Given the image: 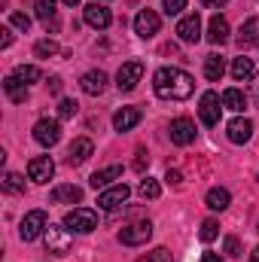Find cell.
Listing matches in <instances>:
<instances>
[{"label": "cell", "instance_id": "6da1fadb", "mask_svg": "<svg viewBox=\"0 0 259 262\" xmlns=\"http://www.w3.org/2000/svg\"><path fill=\"white\" fill-rule=\"evenodd\" d=\"M153 92L162 101H186L195 92V79L180 67H159L153 76Z\"/></svg>", "mask_w": 259, "mask_h": 262}, {"label": "cell", "instance_id": "7a4b0ae2", "mask_svg": "<svg viewBox=\"0 0 259 262\" xmlns=\"http://www.w3.org/2000/svg\"><path fill=\"white\" fill-rule=\"evenodd\" d=\"M43 241H46V250L49 253H55V256H64L70 253V244H73V235H70V229L67 226H46V232H43Z\"/></svg>", "mask_w": 259, "mask_h": 262}, {"label": "cell", "instance_id": "3957f363", "mask_svg": "<svg viewBox=\"0 0 259 262\" xmlns=\"http://www.w3.org/2000/svg\"><path fill=\"white\" fill-rule=\"evenodd\" d=\"M64 226L70 232H79V235H89L98 229V213L89 210V207H73L64 213Z\"/></svg>", "mask_w": 259, "mask_h": 262}, {"label": "cell", "instance_id": "277c9868", "mask_svg": "<svg viewBox=\"0 0 259 262\" xmlns=\"http://www.w3.org/2000/svg\"><path fill=\"white\" fill-rule=\"evenodd\" d=\"M149 238H153V223H149V220L128 223V226L119 229V241H122L125 247H140V244H146Z\"/></svg>", "mask_w": 259, "mask_h": 262}, {"label": "cell", "instance_id": "5b68a950", "mask_svg": "<svg viewBox=\"0 0 259 262\" xmlns=\"http://www.w3.org/2000/svg\"><path fill=\"white\" fill-rule=\"evenodd\" d=\"M46 226H49L46 213H43V210H31V213H25V220H21V226H18V238H21V241H37V238L46 232Z\"/></svg>", "mask_w": 259, "mask_h": 262}, {"label": "cell", "instance_id": "8992f818", "mask_svg": "<svg viewBox=\"0 0 259 262\" xmlns=\"http://www.w3.org/2000/svg\"><path fill=\"white\" fill-rule=\"evenodd\" d=\"M159 28H162L159 12H153V9H140V12L134 15V34H137L140 40H153V37L159 34Z\"/></svg>", "mask_w": 259, "mask_h": 262}, {"label": "cell", "instance_id": "52a82bcc", "mask_svg": "<svg viewBox=\"0 0 259 262\" xmlns=\"http://www.w3.org/2000/svg\"><path fill=\"white\" fill-rule=\"evenodd\" d=\"M143 79V61H125L116 73V89L119 92H131L137 89V82Z\"/></svg>", "mask_w": 259, "mask_h": 262}, {"label": "cell", "instance_id": "ba28073f", "mask_svg": "<svg viewBox=\"0 0 259 262\" xmlns=\"http://www.w3.org/2000/svg\"><path fill=\"white\" fill-rule=\"evenodd\" d=\"M220 95L217 92H204L201 95V104H198V116H201V122L207 125V128H213L217 122H220Z\"/></svg>", "mask_w": 259, "mask_h": 262}, {"label": "cell", "instance_id": "9c48e42d", "mask_svg": "<svg viewBox=\"0 0 259 262\" xmlns=\"http://www.w3.org/2000/svg\"><path fill=\"white\" fill-rule=\"evenodd\" d=\"M52 174H55L52 156H37V159L28 162V180H34V183H49Z\"/></svg>", "mask_w": 259, "mask_h": 262}, {"label": "cell", "instance_id": "30bf717a", "mask_svg": "<svg viewBox=\"0 0 259 262\" xmlns=\"http://www.w3.org/2000/svg\"><path fill=\"white\" fill-rule=\"evenodd\" d=\"M82 18H85V25L89 28H95V31H104V28H110V21H113V12L104 6V3H89L85 6V12H82Z\"/></svg>", "mask_w": 259, "mask_h": 262}, {"label": "cell", "instance_id": "8fae6325", "mask_svg": "<svg viewBox=\"0 0 259 262\" xmlns=\"http://www.w3.org/2000/svg\"><path fill=\"white\" fill-rule=\"evenodd\" d=\"M131 189L125 183H116V186H110V189H101V195H98V207H104V210H116V207H122L125 201H128Z\"/></svg>", "mask_w": 259, "mask_h": 262}, {"label": "cell", "instance_id": "7c38bea8", "mask_svg": "<svg viewBox=\"0 0 259 262\" xmlns=\"http://www.w3.org/2000/svg\"><path fill=\"white\" fill-rule=\"evenodd\" d=\"M34 140H37L40 146H55V143L61 140V125H58L55 119H40V122L34 125Z\"/></svg>", "mask_w": 259, "mask_h": 262}, {"label": "cell", "instance_id": "4fadbf2b", "mask_svg": "<svg viewBox=\"0 0 259 262\" xmlns=\"http://www.w3.org/2000/svg\"><path fill=\"white\" fill-rule=\"evenodd\" d=\"M168 131H171V140H174L177 146H189V143L195 140V122L186 119V116H177Z\"/></svg>", "mask_w": 259, "mask_h": 262}, {"label": "cell", "instance_id": "5bb4252c", "mask_svg": "<svg viewBox=\"0 0 259 262\" xmlns=\"http://www.w3.org/2000/svg\"><path fill=\"white\" fill-rule=\"evenodd\" d=\"M177 37L183 43H198L201 40V18H198V12H189V15H183L177 21Z\"/></svg>", "mask_w": 259, "mask_h": 262}, {"label": "cell", "instance_id": "9a60e30c", "mask_svg": "<svg viewBox=\"0 0 259 262\" xmlns=\"http://www.w3.org/2000/svg\"><path fill=\"white\" fill-rule=\"evenodd\" d=\"M95 152V143L89 140V137H76L73 143H70V149H67V165H85L89 162V156Z\"/></svg>", "mask_w": 259, "mask_h": 262}, {"label": "cell", "instance_id": "2e32d148", "mask_svg": "<svg viewBox=\"0 0 259 262\" xmlns=\"http://www.w3.org/2000/svg\"><path fill=\"white\" fill-rule=\"evenodd\" d=\"M79 89H82L85 95H92V98L104 95V89H107V73H104V70H89V73H82Z\"/></svg>", "mask_w": 259, "mask_h": 262}, {"label": "cell", "instance_id": "e0dca14e", "mask_svg": "<svg viewBox=\"0 0 259 262\" xmlns=\"http://www.w3.org/2000/svg\"><path fill=\"white\" fill-rule=\"evenodd\" d=\"M119 177H122V165H107V168L95 171L89 183H92V189H110L113 180H119Z\"/></svg>", "mask_w": 259, "mask_h": 262}, {"label": "cell", "instance_id": "ac0fdd59", "mask_svg": "<svg viewBox=\"0 0 259 262\" xmlns=\"http://www.w3.org/2000/svg\"><path fill=\"white\" fill-rule=\"evenodd\" d=\"M226 134H229V140H232V143H247V140L253 137V122H250V119H244V116H238V119H232V122H229Z\"/></svg>", "mask_w": 259, "mask_h": 262}, {"label": "cell", "instance_id": "d6986e66", "mask_svg": "<svg viewBox=\"0 0 259 262\" xmlns=\"http://www.w3.org/2000/svg\"><path fill=\"white\" fill-rule=\"evenodd\" d=\"M207 40L213 43V46H223L226 40H229V21L217 12V15H210V21H207Z\"/></svg>", "mask_w": 259, "mask_h": 262}, {"label": "cell", "instance_id": "ffe728a7", "mask_svg": "<svg viewBox=\"0 0 259 262\" xmlns=\"http://www.w3.org/2000/svg\"><path fill=\"white\" fill-rule=\"evenodd\" d=\"M49 201H52V204H76V201H82V189L73 186V183L55 186V189L49 192Z\"/></svg>", "mask_w": 259, "mask_h": 262}, {"label": "cell", "instance_id": "44dd1931", "mask_svg": "<svg viewBox=\"0 0 259 262\" xmlns=\"http://www.w3.org/2000/svg\"><path fill=\"white\" fill-rule=\"evenodd\" d=\"M140 119H143V113H140L137 107H122V110H116V116H113V128L116 131H131Z\"/></svg>", "mask_w": 259, "mask_h": 262}, {"label": "cell", "instance_id": "7402d4cb", "mask_svg": "<svg viewBox=\"0 0 259 262\" xmlns=\"http://www.w3.org/2000/svg\"><path fill=\"white\" fill-rule=\"evenodd\" d=\"M238 43H241V49L259 46V15L247 18V21L241 25V31H238Z\"/></svg>", "mask_w": 259, "mask_h": 262}, {"label": "cell", "instance_id": "603a6c76", "mask_svg": "<svg viewBox=\"0 0 259 262\" xmlns=\"http://www.w3.org/2000/svg\"><path fill=\"white\" fill-rule=\"evenodd\" d=\"M3 92H6V98H9L12 104H25V101H28V85H25L21 79H15L12 73L3 79Z\"/></svg>", "mask_w": 259, "mask_h": 262}, {"label": "cell", "instance_id": "cb8c5ba5", "mask_svg": "<svg viewBox=\"0 0 259 262\" xmlns=\"http://www.w3.org/2000/svg\"><path fill=\"white\" fill-rule=\"evenodd\" d=\"M223 107L232 110V113H244L247 110V95L241 89H226L223 92Z\"/></svg>", "mask_w": 259, "mask_h": 262}, {"label": "cell", "instance_id": "d4e9b609", "mask_svg": "<svg viewBox=\"0 0 259 262\" xmlns=\"http://www.w3.org/2000/svg\"><path fill=\"white\" fill-rule=\"evenodd\" d=\"M204 204H207L210 210H226V207L232 204V195H229V189H223V186H213V189H207Z\"/></svg>", "mask_w": 259, "mask_h": 262}, {"label": "cell", "instance_id": "484cf974", "mask_svg": "<svg viewBox=\"0 0 259 262\" xmlns=\"http://www.w3.org/2000/svg\"><path fill=\"white\" fill-rule=\"evenodd\" d=\"M223 73H226V61H223L220 55H207V58H204V76H207L210 82H220Z\"/></svg>", "mask_w": 259, "mask_h": 262}, {"label": "cell", "instance_id": "4316f807", "mask_svg": "<svg viewBox=\"0 0 259 262\" xmlns=\"http://www.w3.org/2000/svg\"><path fill=\"white\" fill-rule=\"evenodd\" d=\"M232 76H235L238 82H247V79L253 76V58H247V55L235 58V61H232Z\"/></svg>", "mask_w": 259, "mask_h": 262}, {"label": "cell", "instance_id": "83f0119b", "mask_svg": "<svg viewBox=\"0 0 259 262\" xmlns=\"http://www.w3.org/2000/svg\"><path fill=\"white\" fill-rule=\"evenodd\" d=\"M12 76H15V79H21L25 85H31V82H37L43 73H40V67H34V64H18L15 70H12Z\"/></svg>", "mask_w": 259, "mask_h": 262}, {"label": "cell", "instance_id": "f1b7e54d", "mask_svg": "<svg viewBox=\"0 0 259 262\" xmlns=\"http://www.w3.org/2000/svg\"><path fill=\"white\" fill-rule=\"evenodd\" d=\"M34 12H37V18L40 21H52L55 18V0H34Z\"/></svg>", "mask_w": 259, "mask_h": 262}, {"label": "cell", "instance_id": "f546056e", "mask_svg": "<svg viewBox=\"0 0 259 262\" xmlns=\"http://www.w3.org/2000/svg\"><path fill=\"white\" fill-rule=\"evenodd\" d=\"M58 52H61V46L55 40H37L34 43V55L37 58H49V55H58Z\"/></svg>", "mask_w": 259, "mask_h": 262}, {"label": "cell", "instance_id": "4dcf8cb0", "mask_svg": "<svg viewBox=\"0 0 259 262\" xmlns=\"http://www.w3.org/2000/svg\"><path fill=\"white\" fill-rule=\"evenodd\" d=\"M137 192H140V198H159L162 195V186H159V180H153V177H143L140 180V186H137Z\"/></svg>", "mask_w": 259, "mask_h": 262}, {"label": "cell", "instance_id": "1f68e13d", "mask_svg": "<svg viewBox=\"0 0 259 262\" xmlns=\"http://www.w3.org/2000/svg\"><path fill=\"white\" fill-rule=\"evenodd\" d=\"M3 189H6L9 195H18V192H25V180H21L18 174H12V171H9V174L3 177Z\"/></svg>", "mask_w": 259, "mask_h": 262}, {"label": "cell", "instance_id": "d6a6232c", "mask_svg": "<svg viewBox=\"0 0 259 262\" xmlns=\"http://www.w3.org/2000/svg\"><path fill=\"white\" fill-rule=\"evenodd\" d=\"M217 235H220V223H217V220H204V223H201V232H198V238H201L204 244H210Z\"/></svg>", "mask_w": 259, "mask_h": 262}, {"label": "cell", "instance_id": "836d02e7", "mask_svg": "<svg viewBox=\"0 0 259 262\" xmlns=\"http://www.w3.org/2000/svg\"><path fill=\"white\" fill-rule=\"evenodd\" d=\"M137 262H174V256H171L168 247H156V250H149L146 256H140Z\"/></svg>", "mask_w": 259, "mask_h": 262}, {"label": "cell", "instance_id": "e575fe53", "mask_svg": "<svg viewBox=\"0 0 259 262\" xmlns=\"http://www.w3.org/2000/svg\"><path fill=\"white\" fill-rule=\"evenodd\" d=\"M76 110H79V107H76V101L64 98V101L58 104V119H73V116H76Z\"/></svg>", "mask_w": 259, "mask_h": 262}, {"label": "cell", "instance_id": "d590c367", "mask_svg": "<svg viewBox=\"0 0 259 262\" xmlns=\"http://www.w3.org/2000/svg\"><path fill=\"white\" fill-rule=\"evenodd\" d=\"M162 9H165L168 15H180V12L186 9V0H162Z\"/></svg>", "mask_w": 259, "mask_h": 262}, {"label": "cell", "instance_id": "8d00e7d4", "mask_svg": "<svg viewBox=\"0 0 259 262\" xmlns=\"http://www.w3.org/2000/svg\"><path fill=\"white\" fill-rule=\"evenodd\" d=\"M9 21H12V28H18V31H28V28H31V18H28L25 12H12Z\"/></svg>", "mask_w": 259, "mask_h": 262}, {"label": "cell", "instance_id": "74e56055", "mask_svg": "<svg viewBox=\"0 0 259 262\" xmlns=\"http://www.w3.org/2000/svg\"><path fill=\"white\" fill-rule=\"evenodd\" d=\"M223 247H226V253H229V256H241V241H238V238H232V235H229Z\"/></svg>", "mask_w": 259, "mask_h": 262}, {"label": "cell", "instance_id": "f35d334b", "mask_svg": "<svg viewBox=\"0 0 259 262\" xmlns=\"http://www.w3.org/2000/svg\"><path fill=\"white\" fill-rule=\"evenodd\" d=\"M146 168H149V156H146L143 149H137V159H134V171H140V174H143Z\"/></svg>", "mask_w": 259, "mask_h": 262}, {"label": "cell", "instance_id": "ab89813d", "mask_svg": "<svg viewBox=\"0 0 259 262\" xmlns=\"http://www.w3.org/2000/svg\"><path fill=\"white\" fill-rule=\"evenodd\" d=\"M165 180H168V183H174V186H177V183H180V180H183V177H180V171H174V168H168V174H165Z\"/></svg>", "mask_w": 259, "mask_h": 262}, {"label": "cell", "instance_id": "60d3db41", "mask_svg": "<svg viewBox=\"0 0 259 262\" xmlns=\"http://www.w3.org/2000/svg\"><path fill=\"white\" fill-rule=\"evenodd\" d=\"M0 34H3V37H0V46H3V49H6V46H9V43H12V31H9V28H3V31H0Z\"/></svg>", "mask_w": 259, "mask_h": 262}, {"label": "cell", "instance_id": "b9f144b4", "mask_svg": "<svg viewBox=\"0 0 259 262\" xmlns=\"http://www.w3.org/2000/svg\"><path fill=\"white\" fill-rule=\"evenodd\" d=\"M201 3H204L207 9H223V6H226L229 0H201Z\"/></svg>", "mask_w": 259, "mask_h": 262}, {"label": "cell", "instance_id": "7bdbcfd3", "mask_svg": "<svg viewBox=\"0 0 259 262\" xmlns=\"http://www.w3.org/2000/svg\"><path fill=\"white\" fill-rule=\"evenodd\" d=\"M49 89L58 95V92H61V76H52V79H49Z\"/></svg>", "mask_w": 259, "mask_h": 262}, {"label": "cell", "instance_id": "ee69618b", "mask_svg": "<svg viewBox=\"0 0 259 262\" xmlns=\"http://www.w3.org/2000/svg\"><path fill=\"white\" fill-rule=\"evenodd\" d=\"M201 262H226V259H223L220 253H204V256H201Z\"/></svg>", "mask_w": 259, "mask_h": 262}, {"label": "cell", "instance_id": "f6af8a7d", "mask_svg": "<svg viewBox=\"0 0 259 262\" xmlns=\"http://www.w3.org/2000/svg\"><path fill=\"white\" fill-rule=\"evenodd\" d=\"M250 262H259V247L253 250V253H250Z\"/></svg>", "mask_w": 259, "mask_h": 262}, {"label": "cell", "instance_id": "bcb514c9", "mask_svg": "<svg viewBox=\"0 0 259 262\" xmlns=\"http://www.w3.org/2000/svg\"><path fill=\"white\" fill-rule=\"evenodd\" d=\"M61 3H67V6H76V3H79V0H61Z\"/></svg>", "mask_w": 259, "mask_h": 262}, {"label": "cell", "instance_id": "7dc6e473", "mask_svg": "<svg viewBox=\"0 0 259 262\" xmlns=\"http://www.w3.org/2000/svg\"><path fill=\"white\" fill-rule=\"evenodd\" d=\"M253 89H256V98H259V76H256V82H253Z\"/></svg>", "mask_w": 259, "mask_h": 262}]
</instances>
